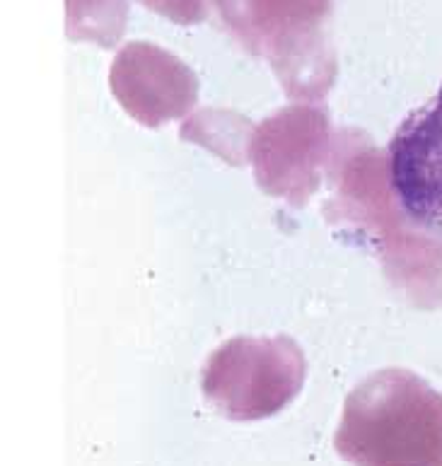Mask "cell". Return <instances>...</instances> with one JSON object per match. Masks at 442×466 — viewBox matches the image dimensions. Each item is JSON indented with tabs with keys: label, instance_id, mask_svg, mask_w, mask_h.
<instances>
[{
	"label": "cell",
	"instance_id": "2",
	"mask_svg": "<svg viewBox=\"0 0 442 466\" xmlns=\"http://www.w3.org/2000/svg\"><path fill=\"white\" fill-rule=\"evenodd\" d=\"M304 372L303 350L285 336L232 339L206 362L203 394L222 416L259 420L291 404L303 390Z\"/></svg>",
	"mask_w": 442,
	"mask_h": 466
},
{
	"label": "cell",
	"instance_id": "5",
	"mask_svg": "<svg viewBox=\"0 0 442 466\" xmlns=\"http://www.w3.org/2000/svg\"><path fill=\"white\" fill-rule=\"evenodd\" d=\"M222 20L252 51L269 49L278 36L300 27H314L332 0H215Z\"/></svg>",
	"mask_w": 442,
	"mask_h": 466
},
{
	"label": "cell",
	"instance_id": "3",
	"mask_svg": "<svg viewBox=\"0 0 442 466\" xmlns=\"http://www.w3.org/2000/svg\"><path fill=\"white\" fill-rule=\"evenodd\" d=\"M389 187L414 223L442 230V85L394 131Z\"/></svg>",
	"mask_w": 442,
	"mask_h": 466
},
{
	"label": "cell",
	"instance_id": "4",
	"mask_svg": "<svg viewBox=\"0 0 442 466\" xmlns=\"http://www.w3.org/2000/svg\"><path fill=\"white\" fill-rule=\"evenodd\" d=\"M111 87L128 112L165 116L194 102V73L155 44H128L114 61Z\"/></svg>",
	"mask_w": 442,
	"mask_h": 466
},
{
	"label": "cell",
	"instance_id": "7",
	"mask_svg": "<svg viewBox=\"0 0 442 466\" xmlns=\"http://www.w3.org/2000/svg\"><path fill=\"white\" fill-rule=\"evenodd\" d=\"M143 3L180 25H191L206 17V0H143Z\"/></svg>",
	"mask_w": 442,
	"mask_h": 466
},
{
	"label": "cell",
	"instance_id": "1",
	"mask_svg": "<svg viewBox=\"0 0 442 466\" xmlns=\"http://www.w3.org/2000/svg\"><path fill=\"white\" fill-rule=\"evenodd\" d=\"M334 445L353 466H442V397L408 370H380L348 394Z\"/></svg>",
	"mask_w": 442,
	"mask_h": 466
},
{
	"label": "cell",
	"instance_id": "6",
	"mask_svg": "<svg viewBox=\"0 0 442 466\" xmlns=\"http://www.w3.org/2000/svg\"><path fill=\"white\" fill-rule=\"evenodd\" d=\"M70 39L114 46L124 32L126 0H66Z\"/></svg>",
	"mask_w": 442,
	"mask_h": 466
}]
</instances>
